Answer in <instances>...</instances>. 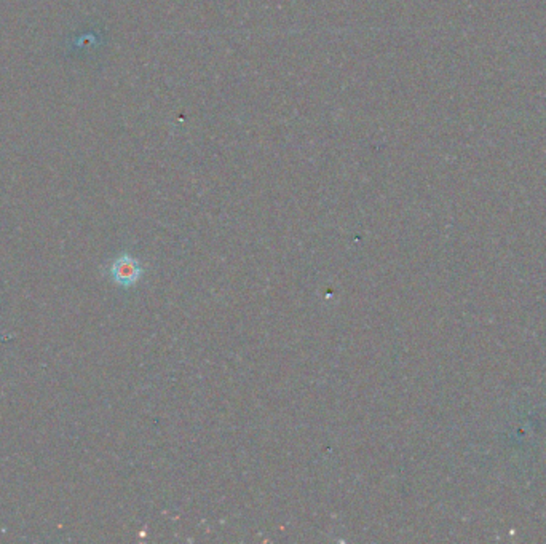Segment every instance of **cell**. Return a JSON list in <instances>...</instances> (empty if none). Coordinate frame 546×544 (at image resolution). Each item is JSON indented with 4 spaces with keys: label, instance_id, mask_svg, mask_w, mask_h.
<instances>
[{
    "label": "cell",
    "instance_id": "obj_1",
    "mask_svg": "<svg viewBox=\"0 0 546 544\" xmlns=\"http://www.w3.org/2000/svg\"><path fill=\"white\" fill-rule=\"evenodd\" d=\"M144 273L142 265L140 264L137 259L133 256H130L125 252V254L118 256L114 262L110 264L109 268V275L112 278V281L122 288H131L141 280V276Z\"/></svg>",
    "mask_w": 546,
    "mask_h": 544
}]
</instances>
